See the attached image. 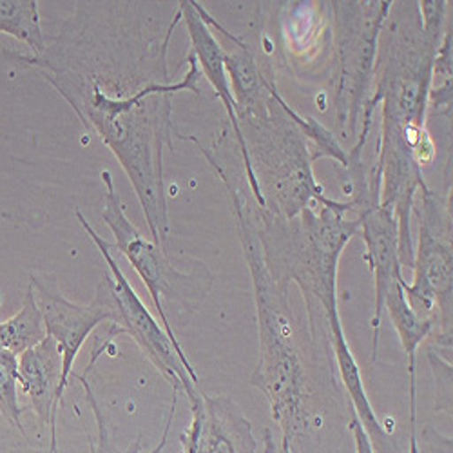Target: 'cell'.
Here are the masks:
<instances>
[{
  "label": "cell",
  "mask_w": 453,
  "mask_h": 453,
  "mask_svg": "<svg viewBox=\"0 0 453 453\" xmlns=\"http://www.w3.org/2000/svg\"><path fill=\"white\" fill-rule=\"evenodd\" d=\"M155 3H77L42 55L10 53L42 74L77 112L88 133L111 149L142 205L153 243L165 249L171 223L164 158L173 149L171 98L198 91L200 69L188 53L183 79L171 82L169 44L180 6L164 24L149 15Z\"/></svg>",
  "instance_id": "1"
},
{
  "label": "cell",
  "mask_w": 453,
  "mask_h": 453,
  "mask_svg": "<svg viewBox=\"0 0 453 453\" xmlns=\"http://www.w3.org/2000/svg\"><path fill=\"white\" fill-rule=\"evenodd\" d=\"M448 3H392L377 46L370 96L361 115V134L349 150V167L363 162V147L383 104L381 136L370 174L380 178V205L394 212L399 229L411 225L415 198L426 185L423 165L435 157L426 129L434 58L442 39Z\"/></svg>",
  "instance_id": "2"
},
{
  "label": "cell",
  "mask_w": 453,
  "mask_h": 453,
  "mask_svg": "<svg viewBox=\"0 0 453 453\" xmlns=\"http://www.w3.org/2000/svg\"><path fill=\"white\" fill-rule=\"evenodd\" d=\"M185 140L198 145L229 196L238 223L243 256L252 278L256 305L259 359L250 383L265 395L273 421L281 430V439L292 442L311 425V385L303 350L299 345L297 321L294 319L288 299V285L274 280L269 273L257 234L256 214L245 203L240 188L196 136H185Z\"/></svg>",
  "instance_id": "3"
},
{
  "label": "cell",
  "mask_w": 453,
  "mask_h": 453,
  "mask_svg": "<svg viewBox=\"0 0 453 453\" xmlns=\"http://www.w3.org/2000/svg\"><path fill=\"white\" fill-rule=\"evenodd\" d=\"M271 100L261 117L240 122L247 153L269 214L294 219L312 203L342 214L354 212V200L337 202L325 195L312 171L307 138L301 134L283 107L285 100L269 82Z\"/></svg>",
  "instance_id": "4"
},
{
  "label": "cell",
  "mask_w": 453,
  "mask_h": 453,
  "mask_svg": "<svg viewBox=\"0 0 453 453\" xmlns=\"http://www.w3.org/2000/svg\"><path fill=\"white\" fill-rule=\"evenodd\" d=\"M100 178L105 187L104 207L100 214L105 225L109 226L111 234L115 236L112 247L127 257L131 267L147 287L149 296L153 299V305L164 325V330L173 342L183 368L198 385V373L176 339L174 328L164 307V301L174 305L180 316H191L205 301L212 287V274L205 267V263H196L191 273H183L176 269L173 259L167 256V250L162 245L145 240L136 226L131 223V219L126 214V207L115 188L111 171H102Z\"/></svg>",
  "instance_id": "5"
},
{
  "label": "cell",
  "mask_w": 453,
  "mask_h": 453,
  "mask_svg": "<svg viewBox=\"0 0 453 453\" xmlns=\"http://www.w3.org/2000/svg\"><path fill=\"white\" fill-rule=\"evenodd\" d=\"M421 209L419 242L413 252V281L403 280L404 297L410 309L423 319L439 326L434 345L442 357L449 359L451 350V288H453V252H451V207L448 198L439 196L428 185L419 188Z\"/></svg>",
  "instance_id": "6"
},
{
  "label": "cell",
  "mask_w": 453,
  "mask_h": 453,
  "mask_svg": "<svg viewBox=\"0 0 453 453\" xmlns=\"http://www.w3.org/2000/svg\"><path fill=\"white\" fill-rule=\"evenodd\" d=\"M334 12L335 115L345 136H357L372 91L377 46L392 3H328Z\"/></svg>",
  "instance_id": "7"
},
{
  "label": "cell",
  "mask_w": 453,
  "mask_h": 453,
  "mask_svg": "<svg viewBox=\"0 0 453 453\" xmlns=\"http://www.w3.org/2000/svg\"><path fill=\"white\" fill-rule=\"evenodd\" d=\"M77 218L82 225L84 233L91 238V242L98 247L100 254L107 263V274L111 281L112 294L117 299V311L119 319L112 326H117L122 334L131 335L133 342L140 347L142 354L153 363V366L164 375V380L173 387L174 394L185 392L187 397L191 399L198 394L196 383L191 380V375L183 368L176 349L169 339L167 332L160 326V323L150 314V311L143 305V301L122 273L119 261L115 257V247L112 243L105 242L95 229L93 225L86 219L81 209H77Z\"/></svg>",
  "instance_id": "8"
},
{
  "label": "cell",
  "mask_w": 453,
  "mask_h": 453,
  "mask_svg": "<svg viewBox=\"0 0 453 453\" xmlns=\"http://www.w3.org/2000/svg\"><path fill=\"white\" fill-rule=\"evenodd\" d=\"M29 287L33 288L36 305L41 309L46 335L53 339L62 357V377L57 392V403L60 406L73 375V366L88 337L104 321H109L111 325L117 323V299L112 294L107 273H104L89 305L73 303L44 278L31 276Z\"/></svg>",
  "instance_id": "9"
},
{
  "label": "cell",
  "mask_w": 453,
  "mask_h": 453,
  "mask_svg": "<svg viewBox=\"0 0 453 453\" xmlns=\"http://www.w3.org/2000/svg\"><path fill=\"white\" fill-rule=\"evenodd\" d=\"M354 203L359 219V234L366 245L365 259L373 274V314H372V359H377V343H380L383 305L390 287L403 278V267L399 261V229L397 219L390 209L373 200L366 183L357 185L354 193Z\"/></svg>",
  "instance_id": "10"
},
{
  "label": "cell",
  "mask_w": 453,
  "mask_h": 453,
  "mask_svg": "<svg viewBox=\"0 0 453 453\" xmlns=\"http://www.w3.org/2000/svg\"><path fill=\"white\" fill-rule=\"evenodd\" d=\"M191 403V425L181 435L183 453H257L252 425L226 395L198 392Z\"/></svg>",
  "instance_id": "11"
},
{
  "label": "cell",
  "mask_w": 453,
  "mask_h": 453,
  "mask_svg": "<svg viewBox=\"0 0 453 453\" xmlns=\"http://www.w3.org/2000/svg\"><path fill=\"white\" fill-rule=\"evenodd\" d=\"M178 6H180V12H181V20L187 26L188 39H191V46H193L191 53L196 58L198 69H202L203 77L212 86L216 96L221 100V104L226 111V117H229V120H231V126H233L234 138H236L238 147H240L242 160H243V165H245V174H247V180H249V187L252 191L254 202H256L257 209H265V198H263V195H261L257 178H256L254 169H252L250 160H249L247 143H245V138L242 134V129H240V124H238V119H236V102H234V96H233V91H231L229 77H226V71H225V48L214 36L211 26L200 15L196 0H181Z\"/></svg>",
  "instance_id": "12"
},
{
  "label": "cell",
  "mask_w": 453,
  "mask_h": 453,
  "mask_svg": "<svg viewBox=\"0 0 453 453\" xmlns=\"http://www.w3.org/2000/svg\"><path fill=\"white\" fill-rule=\"evenodd\" d=\"M62 377V357L51 337H44L19 356V385L41 423L51 430V451L57 453V392Z\"/></svg>",
  "instance_id": "13"
},
{
  "label": "cell",
  "mask_w": 453,
  "mask_h": 453,
  "mask_svg": "<svg viewBox=\"0 0 453 453\" xmlns=\"http://www.w3.org/2000/svg\"><path fill=\"white\" fill-rule=\"evenodd\" d=\"M326 330H328V343L332 347V354L335 357L337 372L342 375V381L349 392V397L352 401V410L356 418L359 419L363 430L366 432L373 451L375 453H399L390 434L385 430L383 423L377 419L375 410L368 399L365 383H363V373L357 365L356 356L352 354L349 342L345 337V330L342 325V318L339 312L328 316L326 319Z\"/></svg>",
  "instance_id": "14"
},
{
  "label": "cell",
  "mask_w": 453,
  "mask_h": 453,
  "mask_svg": "<svg viewBox=\"0 0 453 453\" xmlns=\"http://www.w3.org/2000/svg\"><path fill=\"white\" fill-rule=\"evenodd\" d=\"M403 280H397L387 297L383 309L388 311V316L392 319L394 328L397 330L401 347L404 350L406 361H408V380H410V418H418V390H415V357H418V349L435 332V323L419 318L415 314L408 301L404 297L403 290Z\"/></svg>",
  "instance_id": "15"
},
{
  "label": "cell",
  "mask_w": 453,
  "mask_h": 453,
  "mask_svg": "<svg viewBox=\"0 0 453 453\" xmlns=\"http://www.w3.org/2000/svg\"><path fill=\"white\" fill-rule=\"evenodd\" d=\"M44 337V319L39 305H36L33 288L27 287L20 311L13 318L0 321V349L20 356L27 349L39 345Z\"/></svg>",
  "instance_id": "16"
},
{
  "label": "cell",
  "mask_w": 453,
  "mask_h": 453,
  "mask_svg": "<svg viewBox=\"0 0 453 453\" xmlns=\"http://www.w3.org/2000/svg\"><path fill=\"white\" fill-rule=\"evenodd\" d=\"M0 33L15 36L33 57L42 55L48 48L36 0H0Z\"/></svg>",
  "instance_id": "17"
},
{
  "label": "cell",
  "mask_w": 453,
  "mask_h": 453,
  "mask_svg": "<svg viewBox=\"0 0 453 453\" xmlns=\"http://www.w3.org/2000/svg\"><path fill=\"white\" fill-rule=\"evenodd\" d=\"M283 107L287 111V115L290 117V120L301 131V134L314 142V149H318V150L312 155V162H316L319 158H332L342 167L349 169V155L345 153V149L339 145V142L332 131H328L323 124H319L312 117L299 115V112H296L287 102L283 104Z\"/></svg>",
  "instance_id": "18"
},
{
  "label": "cell",
  "mask_w": 453,
  "mask_h": 453,
  "mask_svg": "<svg viewBox=\"0 0 453 453\" xmlns=\"http://www.w3.org/2000/svg\"><path fill=\"white\" fill-rule=\"evenodd\" d=\"M19 385V356L0 349V413L4 419L15 426L22 435L26 430L22 426V408L17 395Z\"/></svg>",
  "instance_id": "19"
},
{
  "label": "cell",
  "mask_w": 453,
  "mask_h": 453,
  "mask_svg": "<svg viewBox=\"0 0 453 453\" xmlns=\"http://www.w3.org/2000/svg\"><path fill=\"white\" fill-rule=\"evenodd\" d=\"M88 372H84V375H77V380L81 381V385L84 387V390H86V395H88V399H89V403H91V406H93V411H95V415H96V421H98V434H100V453H122V451H119V449H112V446H111V442H109V439H107V434H105V426H104V421H102V418H100V410H98V404H96V401H95V397H93V392H91V387H89V383H88ZM176 403H178V395L174 394V399H173V406H171V413H169V419H167V425H165V432H164V437H162V442L157 446V449L153 451V453H162V449H164V446H165V442H167V435H169V428H171V421H173V418H174V411H176ZM127 453H133L131 449L127 451Z\"/></svg>",
  "instance_id": "20"
},
{
  "label": "cell",
  "mask_w": 453,
  "mask_h": 453,
  "mask_svg": "<svg viewBox=\"0 0 453 453\" xmlns=\"http://www.w3.org/2000/svg\"><path fill=\"white\" fill-rule=\"evenodd\" d=\"M350 432L354 435V442H356V453H375L373 446L366 435V432L363 430L359 419L356 418V413L352 411V421H350Z\"/></svg>",
  "instance_id": "21"
},
{
  "label": "cell",
  "mask_w": 453,
  "mask_h": 453,
  "mask_svg": "<svg viewBox=\"0 0 453 453\" xmlns=\"http://www.w3.org/2000/svg\"><path fill=\"white\" fill-rule=\"evenodd\" d=\"M280 453H292V442L281 439V449H280Z\"/></svg>",
  "instance_id": "22"
}]
</instances>
